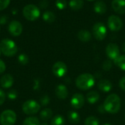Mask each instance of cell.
I'll return each mask as SVG.
<instances>
[{"label": "cell", "instance_id": "obj_23", "mask_svg": "<svg viewBox=\"0 0 125 125\" xmlns=\"http://www.w3.org/2000/svg\"><path fill=\"white\" fill-rule=\"evenodd\" d=\"M42 18L43 20L47 22V23H53L55 19H56V15L55 14L51 12V11H45L44 13H43V15H42Z\"/></svg>", "mask_w": 125, "mask_h": 125}, {"label": "cell", "instance_id": "obj_2", "mask_svg": "<svg viewBox=\"0 0 125 125\" xmlns=\"http://www.w3.org/2000/svg\"><path fill=\"white\" fill-rule=\"evenodd\" d=\"M95 84L94 77L89 73H83L80 75L75 80L76 86L81 90H89Z\"/></svg>", "mask_w": 125, "mask_h": 125}, {"label": "cell", "instance_id": "obj_42", "mask_svg": "<svg viewBox=\"0 0 125 125\" xmlns=\"http://www.w3.org/2000/svg\"><path fill=\"white\" fill-rule=\"evenodd\" d=\"M87 1H94V0H87Z\"/></svg>", "mask_w": 125, "mask_h": 125}, {"label": "cell", "instance_id": "obj_6", "mask_svg": "<svg viewBox=\"0 0 125 125\" xmlns=\"http://www.w3.org/2000/svg\"><path fill=\"white\" fill-rule=\"evenodd\" d=\"M16 120V114L12 110H5L0 115V123L1 125H14Z\"/></svg>", "mask_w": 125, "mask_h": 125}, {"label": "cell", "instance_id": "obj_3", "mask_svg": "<svg viewBox=\"0 0 125 125\" xmlns=\"http://www.w3.org/2000/svg\"><path fill=\"white\" fill-rule=\"evenodd\" d=\"M1 52L6 56H13L18 51L16 44L10 39H4L0 42Z\"/></svg>", "mask_w": 125, "mask_h": 125}, {"label": "cell", "instance_id": "obj_20", "mask_svg": "<svg viewBox=\"0 0 125 125\" xmlns=\"http://www.w3.org/2000/svg\"><path fill=\"white\" fill-rule=\"evenodd\" d=\"M67 118H68L69 122L73 125H76L79 123L80 119H81L80 115L75 111H69L67 114Z\"/></svg>", "mask_w": 125, "mask_h": 125}, {"label": "cell", "instance_id": "obj_11", "mask_svg": "<svg viewBox=\"0 0 125 125\" xmlns=\"http://www.w3.org/2000/svg\"><path fill=\"white\" fill-rule=\"evenodd\" d=\"M84 103H85V98L83 95L80 93L75 94L72 97L70 100L71 106L75 109H81L84 105Z\"/></svg>", "mask_w": 125, "mask_h": 125}, {"label": "cell", "instance_id": "obj_36", "mask_svg": "<svg viewBox=\"0 0 125 125\" xmlns=\"http://www.w3.org/2000/svg\"><path fill=\"white\" fill-rule=\"evenodd\" d=\"M119 86L122 90L125 91V77H123L119 81Z\"/></svg>", "mask_w": 125, "mask_h": 125}, {"label": "cell", "instance_id": "obj_38", "mask_svg": "<svg viewBox=\"0 0 125 125\" xmlns=\"http://www.w3.org/2000/svg\"><path fill=\"white\" fill-rule=\"evenodd\" d=\"M99 111H100V112H103V113H105V109H104L103 105H100V106L99 107Z\"/></svg>", "mask_w": 125, "mask_h": 125}, {"label": "cell", "instance_id": "obj_26", "mask_svg": "<svg viewBox=\"0 0 125 125\" xmlns=\"http://www.w3.org/2000/svg\"><path fill=\"white\" fill-rule=\"evenodd\" d=\"M114 64L122 70H125V55L120 56L116 60L114 61Z\"/></svg>", "mask_w": 125, "mask_h": 125}, {"label": "cell", "instance_id": "obj_27", "mask_svg": "<svg viewBox=\"0 0 125 125\" xmlns=\"http://www.w3.org/2000/svg\"><path fill=\"white\" fill-rule=\"evenodd\" d=\"M85 125H100V122L98 119L95 116H89L85 119Z\"/></svg>", "mask_w": 125, "mask_h": 125}, {"label": "cell", "instance_id": "obj_12", "mask_svg": "<svg viewBox=\"0 0 125 125\" xmlns=\"http://www.w3.org/2000/svg\"><path fill=\"white\" fill-rule=\"evenodd\" d=\"M8 30L12 36L17 37L21 34L23 31V26L19 21H12L9 24Z\"/></svg>", "mask_w": 125, "mask_h": 125}, {"label": "cell", "instance_id": "obj_15", "mask_svg": "<svg viewBox=\"0 0 125 125\" xmlns=\"http://www.w3.org/2000/svg\"><path fill=\"white\" fill-rule=\"evenodd\" d=\"M55 94L56 97L61 100H64L68 97V90L64 84H59L56 87Z\"/></svg>", "mask_w": 125, "mask_h": 125}, {"label": "cell", "instance_id": "obj_5", "mask_svg": "<svg viewBox=\"0 0 125 125\" xmlns=\"http://www.w3.org/2000/svg\"><path fill=\"white\" fill-rule=\"evenodd\" d=\"M22 110L26 115H34L40 110V105L35 100H26L22 105Z\"/></svg>", "mask_w": 125, "mask_h": 125}, {"label": "cell", "instance_id": "obj_39", "mask_svg": "<svg viewBox=\"0 0 125 125\" xmlns=\"http://www.w3.org/2000/svg\"><path fill=\"white\" fill-rule=\"evenodd\" d=\"M122 50H123L124 52H125V42L123 44V45H122Z\"/></svg>", "mask_w": 125, "mask_h": 125}, {"label": "cell", "instance_id": "obj_8", "mask_svg": "<svg viewBox=\"0 0 125 125\" xmlns=\"http://www.w3.org/2000/svg\"><path fill=\"white\" fill-rule=\"evenodd\" d=\"M108 26L110 30L113 31H117L122 29L123 26V22L119 17L112 15L108 19Z\"/></svg>", "mask_w": 125, "mask_h": 125}, {"label": "cell", "instance_id": "obj_14", "mask_svg": "<svg viewBox=\"0 0 125 125\" xmlns=\"http://www.w3.org/2000/svg\"><path fill=\"white\" fill-rule=\"evenodd\" d=\"M14 83L13 77L10 74H5L0 78V85L4 89L10 88Z\"/></svg>", "mask_w": 125, "mask_h": 125}, {"label": "cell", "instance_id": "obj_43", "mask_svg": "<svg viewBox=\"0 0 125 125\" xmlns=\"http://www.w3.org/2000/svg\"><path fill=\"white\" fill-rule=\"evenodd\" d=\"M0 54H1V50H0Z\"/></svg>", "mask_w": 125, "mask_h": 125}, {"label": "cell", "instance_id": "obj_19", "mask_svg": "<svg viewBox=\"0 0 125 125\" xmlns=\"http://www.w3.org/2000/svg\"><path fill=\"white\" fill-rule=\"evenodd\" d=\"M86 100L90 104H95L100 100V94L96 91H91L86 94Z\"/></svg>", "mask_w": 125, "mask_h": 125}, {"label": "cell", "instance_id": "obj_40", "mask_svg": "<svg viewBox=\"0 0 125 125\" xmlns=\"http://www.w3.org/2000/svg\"><path fill=\"white\" fill-rule=\"evenodd\" d=\"M48 125V124L45 122V123H42V125Z\"/></svg>", "mask_w": 125, "mask_h": 125}, {"label": "cell", "instance_id": "obj_31", "mask_svg": "<svg viewBox=\"0 0 125 125\" xmlns=\"http://www.w3.org/2000/svg\"><path fill=\"white\" fill-rule=\"evenodd\" d=\"M7 97L10 100H15L18 97V93H17V92L15 89L10 90L8 92V93H7Z\"/></svg>", "mask_w": 125, "mask_h": 125}, {"label": "cell", "instance_id": "obj_4", "mask_svg": "<svg viewBox=\"0 0 125 125\" xmlns=\"http://www.w3.org/2000/svg\"><path fill=\"white\" fill-rule=\"evenodd\" d=\"M23 15L28 21H35L40 15V9L34 4H27L23 9Z\"/></svg>", "mask_w": 125, "mask_h": 125}, {"label": "cell", "instance_id": "obj_7", "mask_svg": "<svg viewBox=\"0 0 125 125\" xmlns=\"http://www.w3.org/2000/svg\"><path fill=\"white\" fill-rule=\"evenodd\" d=\"M94 37L99 41L103 40L107 35V29L105 24L102 22L96 23L92 28Z\"/></svg>", "mask_w": 125, "mask_h": 125}, {"label": "cell", "instance_id": "obj_9", "mask_svg": "<svg viewBox=\"0 0 125 125\" xmlns=\"http://www.w3.org/2000/svg\"><path fill=\"white\" fill-rule=\"evenodd\" d=\"M52 72L53 75L57 78L64 77L67 72V67L63 62H56L52 67Z\"/></svg>", "mask_w": 125, "mask_h": 125}, {"label": "cell", "instance_id": "obj_34", "mask_svg": "<svg viewBox=\"0 0 125 125\" xmlns=\"http://www.w3.org/2000/svg\"><path fill=\"white\" fill-rule=\"evenodd\" d=\"M5 99H6L5 93H4L1 89H0V105H2V104L4 103Z\"/></svg>", "mask_w": 125, "mask_h": 125}, {"label": "cell", "instance_id": "obj_35", "mask_svg": "<svg viewBox=\"0 0 125 125\" xmlns=\"http://www.w3.org/2000/svg\"><path fill=\"white\" fill-rule=\"evenodd\" d=\"M5 70H6V64L2 60L0 59V75L2 74L5 71Z\"/></svg>", "mask_w": 125, "mask_h": 125}, {"label": "cell", "instance_id": "obj_13", "mask_svg": "<svg viewBox=\"0 0 125 125\" xmlns=\"http://www.w3.org/2000/svg\"><path fill=\"white\" fill-rule=\"evenodd\" d=\"M111 4L112 8L116 13L125 14V0H113Z\"/></svg>", "mask_w": 125, "mask_h": 125}, {"label": "cell", "instance_id": "obj_1", "mask_svg": "<svg viewBox=\"0 0 125 125\" xmlns=\"http://www.w3.org/2000/svg\"><path fill=\"white\" fill-rule=\"evenodd\" d=\"M105 112L111 114H117L121 108V99L116 94H111L106 97L103 103Z\"/></svg>", "mask_w": 125, "mask_h": 125}, {"label": "cell", "instance_id": "obj_32", "mask_svg": "<svg viewBox=\"0 0 125 125\" xmlns=\"http://www.w3.org/2000/svg\"><path fill=\"white\" fill-rule=\"evenodd\" d=\"M49 103H50V98L48 95H44L40 98V103L42 104V105L45 106Z\"/></svg>", "mask_w": 125, "mask_h": 125}, {"label": "cell", "instance_id": "obj_10", "mask_svg": "<svg viewBox=\"0 0 125 125\" xmlns=\"http://www.w3.org/2000/svg\"><path fill=\"white\" fill-rule=\"evenodd\" d=\"M106 55L114 62L120 56V51L119 46L116 43H109L105 49Z\"/></svg>", "mask_w": 125, "mask_h": 125}, {"label": "cell", "instance_id": "obj_21", "mask_svg": "<svg viewBox=\"0 0 125 125\" xmlns=\"http://www.w3.org/2000/svg\"><path fill=\"white\" fill-rule=\"evenodd\" d=\"M69 5L73 10H79L83 6V0H70Z\"/></svg>", "mask_w": 125, "mask_h": 125}, {"label": "cell", "instance_id": "obj_28", "mask_svg": "<svg viewBox=\"0 0 125 125\" xmlns=\"http://www.w3.org/2000/svg\"><path fill=\"white\" fill-rule=\"evenodd\" d=\"M18 59L19 63L21 64H23V65H25V64H26L29 62V57L26 54H24V53L20 54L18 56Z\"/></svg>", "mask_w": 125, "mask_h": 125}, {"label": "cell", "instance_id": "obj_37", "mask_svg": "<svg viewBox=\"0 0 125 125\" xmlns=\"http://www.w3.org/2000/svg\"><path fill=\"white\" fill-rule=\"evenodd\" d=\"M40 6L42 8H46L48 6V1L47 0H42L40 2Z\"/></svg>", "mask_w": 125, "mask_h": 125}, {"label": "cell", "instance_id": "obj_18", "mask_svg": "<svg viewBox=\"0 0 125 125\" xmlns=\"http://www.w3.org/2000/svg\"><path fill=\"white\" fill-rule=\"evenodd\" d=\"M78 38L81 41V42H89L92 39V34L91 33L85 29L80 30L78 33Z\"/></svg>", "mask_w": 125, "mask_h": 125}, {"label": "cell", "instance_id": "obj_33", "mask_svg": "<svg viewBox=\"0 0 125 125\" xmlns=\"http://www.w3.org/2000/svg\"><path fill=\"white\" fill-rule=\"evenodd\" d=\"M10 0H0V10H3L8 7Z\"/></svg>", "mask_w": 125, "mask_h": 125}, {"label": "cell", "instance_id": "obj_30", "mask_svg": "<svg viewBox=\"0 0 125 125\" xmlns=\"http://www.w3.org/2000/svg\"><path fill=\"white\" fill-rule=\"evenodd\" d=\"M111 67H112V62L111 60H105L103 63V68L105 71H108V70H111Z\"/></svg>", "mask_w": 125, "mask_h": 125}, {"label": "cell", "instance_id": "obj_25", "mask_svg": "<svg viewBox=\"0 0 125 125\" xmlns=\"http://www.w3.org/2000/svg\"><path fill=\"white\" fill-rule=\"evenodd\" d=\"M64 124H65L64 118L61 115L55 116L51 122V125H64Z\"/></svg>", "mask_w": 125, "mask_h": 125}, {"label": "cell", "instance_id": "obj_24", "mask_svg": "<svg viewBox=\"0 0 125 125\" xmlns=\"http://www.w3.org/2000/svg\"><path fill=\"white\" fill-rule=\"evenodd\" d=\"M23 125H41L40 122L36 116H30L24 119Z\"/></svg>", "mask_w": 125, "mask_h": 125}, {"label": "cell", "instance_id": "obj_16", "mask_svg": "<svg viewBox=\"0 0 125 125\" xmlns=\"http://www.w3.org/2000/svg\"><path fill=\"white\" fill-rule=\"evenodd\" d=\"M97 86H98V89L103 92H109L113 88L112 83L110 81L106 80V79L100 81L97 84Z\"/></svg>", "mask_w": 125, "mask_h": 125}, {"label": "cell", "instance_id": "obj_22", "mask_svg": "<svg viewBox=\"0 0 125 125\" xmlns=\"http://www.w3.org/2000/svg\"><path fill=\"white\" fill-rule=\"evenodd\" d=\"M52 115H53V111L51 108H45L40 112V117L42 121H48L51 119Z\"/></svg>", "mask_w": 125, "mask_h": 125}, {"label": "cell", "instance_id": "obj_29", "mask_svg": "<svg viewBox=\"0 0 125 125\" xmlns=\"http://www.w3.org/2000/svg\"><path fill=\"white\" fill-rule=\"evenodd\" d=\"M67 1L66 0H56V6L59 10H64L67 7Z\"/></svg>", "mask_w": 125, "mask_h": 125}, {"label": "cell", "instance_id": "obj_17", "mask_svg": "<svg viewBox=\"0 0 125 125\" xmlns=\"http://www.w3.org/2000/svg\"><path fill=\"white\" fill-rule=\"evenodd\" d=\"M94 10L98 14H104L107 11V5L103 1H97L94 4Z\"/></svg>", "mask_w": 125, "mask_h": 125}, {"label": "cell", "instance_id": "obj_41", "mask_svg": "<svg viewBox=\"0 0 125 125\" xmlns=\"http://www.w3.org/2000/svg\"><path fill=\"white\" fill-rule=\"evenodd\" d=\"M103 125H110V124H104Z\"/></svg>", "mask_w": 125, "mask_h": 125}]
</instances>
